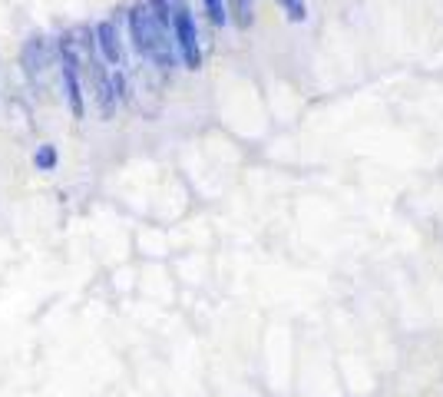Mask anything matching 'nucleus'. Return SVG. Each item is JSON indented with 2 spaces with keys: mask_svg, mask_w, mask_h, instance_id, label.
I'll use <instances>...</instances> for the list:
<instances>
[{
  "mask_svg": "<svg viewBox=\"0 0 443 397\" xmlns=\"http://www.w3.org/2000/svg\"><path fill=\"white\" fill-rule=\"evenodd\" d=\"M56 50L50 47V40L46 37H40V33H33V37H27L20 47V70L23 76H27V83L37 90V93H44L46 90V76H50V63H54Z\"/></svg>",
  "mask_w": 443,
  "mask_h": 397,
  "instance_id": "4",
  "label": "nucleus"
},
{
  "mask_svg": "<svg viewBox=\"0 0 443 397\" xmlns=\"http://www.w3.org/2000/svg\"><path fill=\"white\" fill-rule=\"evenodd\" d=\"M54 50L56 63H60V83H63L66 106H70L73 119H83L87 116V80H83V60H80V50H76V37L63 33L54 43Z\"/></svg>",
  "mask_w": 443,
  "mask_h": 397,
  "instance_id": "2",
  "label": "nucleus"
},
{
  "mask_svg": "<svg viewBox=\"0 0 443 397\" xmlns=\"http://www.w3.org/2000/svg\"><path fill=\"white\" fill-rule=\"evenodd\" d=\"M169 33H173V47L175 56L185 70H199L202 66V40H199V23H195V13L185 0H173V23H169Z\"/></svg>",
  "mask_w": 443,
  "mask_h": 397,
  "instance_id": "3",
  "label": "nucleus"
},
{
  "mask_svg": "<svg viewBox=\"0 0 443 397\" xmlns=\"http://www.w3.org/2000/svg\"><path fill=\"white\" fill-rule=\"evenodd\" d=\"M278 4H281V11L288 13V20H294V23L308 20V4H304V0H278Z\"/></svg>",
  "mask_w": 443,
  "mask_h": 397,
  "instance_id": "9",
  "label": "nucleus"
},
{
  "mask_svg": "<svg viewBox=\"0 0 443 397\" xmlns=\"http://www.w3.org/2000/svg\"><path fill=\"white\" fill-rule=\"evenodd\" d=\"M93 43H96L99 60H103L113 73H116V70H130V63H126V40H123L116 20L93 23Z\"/></svg>",
  "mask_w": 443,
  "mask_h": 397,
  "instance_id": "5",
  "label": "nucleus"
},
{
  "mask_svg": "<svg viewBox=\"0 0 443 397\" xmlns=\"http://www.w3.org/2000/svg\"><path fill=\"white\" fill-rule=\"evenodd\" d=\"M225 7H228V20H235L238 27L251 23V0H225Z\"/></svg>",
  "mask_w": 443,
  "mask_h": 397,
  "instance_id": "7",
  "label": "nucleus"
},
{
  "mask_svg": "<svg viewBox=\"0 0 443 397\" xmlns=\"http://www.w3.org/2000/svg\"><path fill=\"white\" fill-rule=\"evenodd\" d=\"M56 162H60V152H56L54 142H40L37 152H33V166H37L40 172H54Z\"/></svg>",
  "mask_w": 443,
  "mask_h": 397,
  "instance_id": "6",
  "label": "nucleus"
},
{
  "mask_svg": "<svg viewBox=\"0 0 443 397\" xmlns=\"http://www.w3.org/2000/svg\"><path fill=\"white\" fill-rule=\"evenodd\" d=\"M126 27H130V40L136 47V54L142 60H149L156 70H175L179 66V56H175V47H173V33L159 27V20L149 13L146 4H132L130 11H126Z\"/></svg>",
  "mask_w": 443,
  "mask_h": 397,
  "instance_id": "1",
  "label": "nucleus"
},
{
  "mask_svg": "<svg viewBox=\"0 0 443 397\" xmlns=\"http://www.w3.org/2000/svg\"><path fill=\"white\" fill-rule=\"evenodd\" d=\"M202 7H206V17L212 27H225L228 23V7L225 0H202Z\"/></svg>",
  "mask_w": 443,
  "mask_h": 397,
  "instance_id": "8",
  "label": "nucleus"
}]
</instances>
